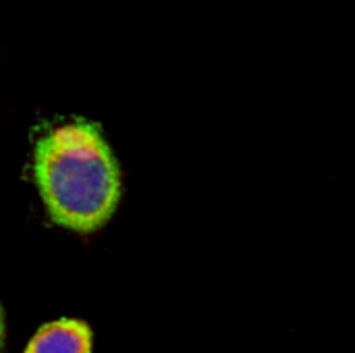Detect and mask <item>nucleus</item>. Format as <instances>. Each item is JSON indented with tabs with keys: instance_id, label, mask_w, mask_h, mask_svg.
<instances>
[{
	"instance_id": "1",
	"label": "nucleus",
	"mask_w": 355,
	"mask_h": 353,
	"mask_svg": "<svg viewBox=\"0 0 355 353\" xmlns=\"http://www.w3.org/2000/svg\"><path fill=\"white\" fill-rule=\"evenodd\" d=\"M33 179L48 216L71 231L94 233L121 198V173L98 125L67 123L37 139Z\"/></svg>"
},
{
	"instance_id": "2",
	"label": "nucleus",
	"mask_w": 355,
	"mask_h": 353,
	"mask_svg": "<svg viewBox=\"0 0 355 353\" xmlns=\"http://www.w3.org/2000/svg\"><path fill=\"white\" fill-rule=\"evenodd\" d=\"M25 353H92V331L79 320H56L37 331Z\"/></svg>"
},
{
	"instance_id": "3",
	"label": "nucleus",
	"mask_w": 355,
	"mask_h": 353,
	"mask_svg": "<svg viewBox=\"0 0 355 353\" xmlns=\"http://www.w3.org/2000/svg\"><path fill=\"white\" fill-rule=\"evenodd\" d=\"M4 347V314H2V308H0V350Z\"/></svg>"
}]
</instances>
